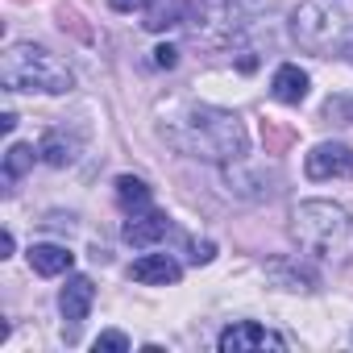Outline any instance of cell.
<instances>
[{"instance_id": "6da1fadb", "label": "cell", "mask_w": 353, "mask_h": 353, "mask_svg": "<svg viewBox=\"0 0 353 353\" xmlns=\"http://www.w3.org/2000/svg\"><path fill=\"white\" fill-rule=\"evenodd\" d=\"M162 133L179 154H192V158H204V162H241L245 145H250L241 117L229 112V108H212V104L183 108L179 117L166 121Z\"/></svg>"}, {"instance_id": "7a4b0ae2", "label": "cell", "mask_w": 353, "mask_h": 353, "mask_svg": "<svg viewBox=\"0 0 353 353\" xmlns=\"http://www.w3.org/2000/svg\"><path fill=\"white\" fill-rule=\"evenodd\" d=\"M291 233L303 254L320 262H353V212L332 200H303L291 212Z\"/></svg>"}, {"instance_id": "3957f363", "label": "cell", "mask_w": 353, "mask_h": 353, "mask_svg": "<svg viewBox=\"0 0 353 353\" xmlns=\"http://www.w3.org/2000/svg\"><path fill=\"white\" fill-rule=\"evenodd\" d=\"M291 38L320 59H332V54L353 59V5L307 0L291 13Z\"/></svg>"}, {"instance_id": "277c9868", "label": "cell", "mask_w": 353, "mask_h": 353, "mask_svg": "<svg viewBox=\"0 0 353 353\" xmlns=\"http://www.w3.org/2000/svg\"><path fill=\"white\" fill-rule=\"evenodd\" d=\"M0 83L9 92H42V96H63L75 88V75L71 67L50 54L46 46H34V42H17L5 50L0 59Z\"/></svg>"}, {"instance_id": "5b68a950", "label": "cell", "mask_w": 353, "mask_h": 353, "mask_svg": "<svg viewBox=\"0 0 353 353\" xmlns=\"http://www.w3.org/2000/svg\"><path fill=\"white\" fill-rule=\"evenodd\" d=\"M270 9H274V0H200L188 21H192L196 42L204 38L212 46H225V42L241 38L254 26V17H262Z\"/></svg>"}, {"instance_id": "8992f818", "label": "cell", "mask_w": 353, "mask_h": 353, "mask_svg": "<svg viewBox=\"0 0 353 353\" xmlns=\"http://www.w3.org/2000/svg\"><path fill=\"white\" fill-rule=\"evenodd\" d=\"M303 170L316 183H324V179H353V150L341 145V141H320L303 158Z\"/></svg>"}, {"instance_id": "52a82bcc", "label": "cell", "mask_w": 353, "mask_h": 353, "mask_svg": "<svg viewBox=\"0 0 353 353\" xmlns=\"http://www.w3.org/2000/svg\"><path fill=\"white\" fill-rule=\"evenodd\" d=\"M221 353H250V349H287V341L279 336V332H270V328H262V324H254V320H237V324H229L225 332H221Z\"/></svg>"}, {"instance_id": "ba28073f", "label": "cell", "mask_w": 353, "mask_h": 353, "mask_svg": "<svg viewBox=\"0 0 353 353\" xmlns=\"http://www.w3.org/2000/svg\"><path fill=\"white\" fill-rule=\"evenodd\" d=\"M92 303H96V283H92L88 274H75V279H67V287H63V295H59L63 320H71V324L88 320Z\"/></svg>"}, {"instance_id": "9c48e42d", "label": "cell", "mask_w": 353, "mask_h": 353, "mask_svg": "<svg viewBox=\"0 0 353 353\" xmlns=\"http://www.w3.org/2000/svg\"><path fill=\"white\" fill-rule=\"evenodd\" d=\"M129 274L137 279V283H150V287H166V283H179V262H174L170 254H145V258H137L133 266H129Z\"/></svg>"}, {"instance_id": "30bf717a", "label": "cell", "mask_w": 353, "mask_h": 353, "mask_svg": "<svg viewBox=\"0 0 353 353\" xmlns=\"http://www.w3.org/2000/svg\"><path fill=\"white\" fill-rule=\"evenodd\" d=\"M307 88H312V79H307V71H299L295 63H283V67L274 71V79H270V96H274L279 104H299V100L307 96Z\"/></svg>"}, {"instance_id": "8fae6325", "label": "cell", "mask_w": 353, "mask_h": 353, "mask_svg": "<svg viewBox=\"0 0 353 353\" xmlns=\"http://www.w3.org/2000/svg\"><path fill=\"white\" fill-rule=\"evenodd\" d=\"M170 233V221L162 216V212H141V216H129V225H125V241L129 245H154V241H162Z\"/></svg>"}, {"instance_id": "7c38bea8", "label": "cell", "mask_w": 353, "mask_h": 353, "mask_svg": "<svg viewBox=\"0 0 353 353\" xmlns=\"http://www.w3.org/2000/svg\"><path fill=\"white\" fill-rule=\"evenodd\" d=\"M192 13H188V0H158V5H150V13H145V30L150 34H166V30H174V26H183Z\"/></svg>"}, {"instance_id": "4fadbf2b", "label": "cell", "mask_w": 353, "mask_h": 353, "mask_svg": "<svg viewBox=\"0 0 353 353\" xmlns=\"http://www.w3.org/2000/svg\"><path fill=\"white\" fill-rule=\"evenodd\" d=\"M30 266L38 274H46V279H54V274H63V270L75 266V254L67 245H34L30 250Z\"/></svg>"}, {"instance_id": "5bb4252c", "label": "cell", "mask_w": 353, "mask_h": 353, "mask_svg": "<svg viewBox=\"0 0 353 353\" xmlns=\"http://www.w3.org/2000/svg\"><path fill=\"white\" fill-rule=\"evenodd\" d=\"M38 154H42V162H50V166H71V162L79 158V141H75V137H67L63 129H54V133H46V137H42Z\"/></svg>"}, {"instance_id": "9a60e30c", "label": "cell", "mask_w": 353, "mask_h": 353, "mask_svg": "<svg viewBox=\"0 0 353 353\" xmlns=\"http://www.w3.org/2000/svg\"><path fill=\"white\" fill-rule=\"evenodd\" d=\"M117 200L129 212H145L150 208V188L141 179H133V174H121V179H117Z\"/></svg>"}, {"instance_id": "2e32d148", "label": "cell", "mask_w": 353, "mask_h": 353, "mask_svg": "<svg viewBox=\"0 0 353 353\" xmlns=\"http://www.w3.org/2000/svg\"><path fill=\"white\" fill-rule=\"evenodd\" d=\"M34 158H42L30 141H17V145H9V154H5V179L13 183V179H21V174L34 166Z\"/></svg>"}, {"instance_id": "e0dca14e", "label": "cell", "mask_w": 353, "mask_h": 353, "mask_svg": "<svg viewBox=\"0 0 353 353\" xmlns=\"http://www.w3.org/2000/svg\"><path fill=\"white\" fill-rule=\"evenodd\" d=\"M125 349H129L125 332H100L96 336V353H125Z\"/></svg>"}, {"instance_id": "ac0fdd59", "label": "cell", "mask_w": 353, "mask_h": 353, "mask_svg": "<svg viewBox=\"0 0 353 353\" xmlns=\"http://www.w3.org/2000/svg\"><path fill=\"white\" fill-rule=\"evenodd\" d=\"M154 63H158V67H166V71H170V67H174V63H179V50H174V46H158V50H154Z\"/></svg>"}, {"instance_id": "d6986e66", "label": "cell", "mask_w": 353, "mask_h": 353, "mask_svg": "<svg viewBox=\"0 0 353 353\" xmlns=\"http://www.w3.org/2000/svg\"><path fill=\"white\" fill-rule=\"evenodd\" d=\"M108 5H112L117 13H137V9H150L154 0H108Z\"/></svg>"}, {"instance_id": "ffe728a7", "label": "cell", "mask_w": 353, "mask_h": 353, "mask_svg": "<svg viewBox=\"0 0 353 353\" xmlns=\"http://www.w3.org/2000/svg\"><path fill=\"white\" fill-rule=\"evenodd\" d=\"M212 254H216V245H212V241H204V245H196V254H192V258H196V262H212Z\"/></svg>"}, {"instance_id": "44dd1931", "label": "cell", "mask_w": 353, "mask_h": 353, "mask_svg": "<svg viewBox=\"0 0 353 353\" xmlns=\"http://www.w3.org/2000/svg\"><path fill=\"white\" fill-rule=\"evenodd\" d=\"M13 254V233H0V258Z\"/></svg>"}]
</instances>
